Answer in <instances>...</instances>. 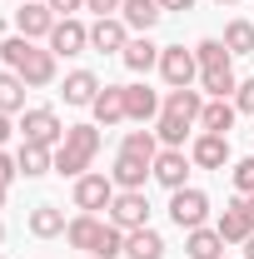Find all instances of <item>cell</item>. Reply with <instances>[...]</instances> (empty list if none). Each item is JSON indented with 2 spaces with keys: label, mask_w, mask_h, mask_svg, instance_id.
<instances>
[{
  "label": "cell",
  "mask_w": 254,
  "mask_h": 259,
  "mask_svg": "<svg viewBox=\"0 0 254 259\" xmlns=\"http://www.w3.org/2000/svg\"><path fill=\"white\" fill-rule=\"evenodd\" d=\"M65 130H70V125H60V115H55L50 105H30V110L20 115V140H25V145H45V150H60Z\"/></svg>",
  "instance_id": "obj_5"
},
{
  "label": "cell",
  "mask_w": 254,
  "mask_h": 259,
  "mask_svg": "<svg viewBox=\"0 0 254 259\" xmlns=\"http://www.w3.org/2000/svg\"><path fill=\"white\" fill-rule=\"evenodd\" d=\"M220 40L229 45V55H254V20H229Z\"/></svg>",
  "instance_id": "obj_30"
},
{
  "label": "cell",
  "mask_w": 254,
  "mask_h": 259,
  "mask_svg": "<svg viewBox=\"0 0 254 259\" xmlns=\"http://www.w3.org/2000/svg\"><path fill=\"white\" fill-rule=\"evenodd\" d=\"M125 259H164V234L159 229H130L125 234Z\"/></svg>",
  "instance_id": "obj_26"
},
{
  "label": "cell",
  "mask_w": 254,
  "mask_h": 259,
  "mask_svg": "<svg viewBox=\"0 0 254 259\" xmlns=\"http://www.w3.org/2000/svg\"><path fill=\"white\" fill-rule=\"evenodd\" d=\"M0 60L10 65L30 90H45V85H55V50L50 45H35V40H25V35H10L5 45H0Z\"/></svg>",
  "instance_id": "obj_3"
},
{
  "label": "cell",
  "mask_w": 254,
  "mask_h": 259,
  "mask_svg": "<svg viewBox=\"0 0 254 259\" xmlns=\"http://www.w3.org/2000/svg\"><path fill=\"white\" fill-rule=\"evenodd\" d=\"M55 20H60V15H55L45 0H20V10H15V35H25V40H50Z\"/></svg>",
  "instance_id": "obj_10"
},
{
  "label": "cell",
  "mask_w": 254,
  "mask_h": 259,
  "mask_svg": "<svg viewBox=\"0 0 254 259\" xmlns=\"http://www.w3.org/2000/svg\"><path fill=\"white\" fill-rule=\"evenodd\" d=\"M65 209L60 204H35L30 214H25V229H30L35 239H55V234H65Z\"/></svg>",
  "instance_id": "obj_24"
},
{
  "label": "cell",
  "mask_w": 254,
  "mask_h": 259,
  "mask_svg": "<svg viewBox=\"0 0 254 259\" xmlns=\"http://www.w3.org/2000/svg\"><path fill=\"white\" fill-rule=\"evenodd\" d=\"M90 115H95L100 130L125 125V120H130V115H125V85H105V90L95 95V105H90Z\"/></svg>",
  "instance_id": "obj_19"
},
{
  "label": "cell",
  "mask_w": 254,
  "mask_h": 259,
  "mask_svg": "<svg viewBox=\"0 0 254 259\" xmlns=\"http://www.w3.org/2000/svg\"><path fill=\"white\" fill-rule=\"evenodd\" d=\"M244 259H254V234H249V239H244Z\"/></svg>",
  "instance_id": "obj_38"
},
{
  "label": "cell",
  "mask_w": 254,
  "mask_h": 259,
  "mask_svg": "<svg viewBox=\"0 0 254 259\" xmlns=\"http://www.w3.org/2000/svg\"><path fill=\"white\" fill-rule=\"evenodd\" d=\"M125 70H135V75H150V70H159V45L150 40V35H130L125 45Z\"/></svg>",
  "instance_id": "obj_23"
},
{
  "label": "cell",
  "mask_w": 254,
  "mask_h": 259,
  "mask_svg": "<svg viewBox=\"0 0 254 259\" xmlns=\"http://www.w3.org/2000/svg\"><path fill=\"white\" fill-rule=\"evenodd\" d=\"M5 199H10V185H0V209H5Z\"/></svg>",
  "instance_id": "obj_39"
},
{
  "label": "cell",
  "mask_w": 254,
  "mask_h": 259,
  "mask_svg": "<svg viewBox=\"0 0 254 259\" xmlns=\"http://www.w3.org/2000/svg\"><path fill=\"white\" fill-rule=\"evenodd\" d=\"M159 15H164L159 0H125V5H120V20L130 25V35H150L159 25Z\"/></svg>",
  "instance_id": "obj_22"
},
{
  "label": "cell",
  "mask_w": 254,
  "mask_h": 259,
  "mask_svg": "<svg viewBox=\"0 0 254 259\" xmlns=\"http://www.w3.org/2000/svg\"><path fill=\"white\" fill-rule=\"evenodd\" d=\"M120 150H130V155H140V160H155L159 150H164V145H159V135L155 130H125V140H120Z\"/></svg>",
  "instance_id": "obj_29"
},
{
  "label": "cell",
  "mask_w": 254,
  "mask_h": 259,
  "mask_svg": "<svg viewBox=\"0 0 254 259\" xmlns=\"http://www.w3.org/2000/svg\"><path fill=\"white\" fill-rule=\"evenodd\" d=\"M15 180H20V164H15V155L0 150V185H15Z\"/></svg>",
  "instance_id": "obj_34"
},
{
  "label": "cell",
  "mask_w": 254,
  "mask_h": 259,
  "mask_svg": "<svg viewBox=\"0 0 254 259\" xmlns=\"http://www.w3.org/2000/svg\"><path fill=\"white\" fill-rule=\"evenodd\" d=\"M95 155H100V125H70L60 150H55V175L60 180H80V175H90Z\"/></svg>",
  "instance_id": "obj_4"
},
{
  "label": "cell",
  "mask_w": 254,
  "mask_h": 259,
  "mask_svg": "<svg viewBox=\"0 0 254 259\" xmlns=\"http://www.w3.org/2000/svg\"><path fill=\"white\" fill-rule=\"evenodd\" d=\"M115 180L110 175H100V169H90V175H80L75 185H70V199H75V209H85V214H100V209H110V199H115Z\"/></svg>",
  "instance_id": "obj_7"
},
{
  "label": "cell",
  "mask_w": 254,
  "mask_h": 259,
  "mask_svg": "<svg viewBox=\"0 0 254 259\" xmlns=\"http://www.w3.org/2000/svg\"><path fill=\"white\" fill-rule=\"evenodd\" d=\"M194 65H199V90L209 100H229L239 90V75H234V55L220 35H204L194 45Z\"/></svg>",
  "instance_id": "obj_2"
},
{
  "label": "cell",
  "mask_w": 254,
  "mask_h": 259,
  "mask_svg": "<svg viewBox=\"0 0 254 259\" xmlns=\"http://www.w3.org/2000/svg\"><path fill=\"white\" fill-rule=\"evenodd\" d=\"M15 135V125H10V115H0V150H5V140Z\"/></svg>",
  "instance_id": "obj_37"
},
{
  "label": "cell",
  "mask_w": 254,
  "mask_h": 259,
  "mask_svg": "<svg viewBox=\"0 0 254 259\" xmlns=\"http://www.w3.org/2000/svg\"><path fill=\"white\" fill-rule=\"evenodd\" d=\"M120 5H125V0H85V10H90L95 20H105V15H120Z\"/></svg>",
  "instance_id": "obj_33"
},
{
  "label": "cell",
  "mask_w": 254,
  "mask_h": 259,
  "mask_svg": "<svg viewBox=\"0 0 254 259\" xmlns=\"http://www.w3.org/2000/svg\"><path fill=\"white\" fill-rule=\"evenodd\" d=\"M215 229L224 234V244H244L254 234V209H249V199L244 194H234L229 204H224V214L215 220Z\"/></svg>",
  "instance_id": "obj_11"
},
{
  "label": "cell",
  "mask_w": 254,
  "mask_h": 259,
  "mask_svg": "<svg viewBox=\"0 0 254 259\" xmlns=\"http://www.w3.org/2000/svg\"><path fill=\"white\" fill-rule=\"evenodd\" d=\"M110 180H115V190H145V180H155V160H140V155L120 150Z\"/></svg>",
  "instance_id": "obj_15"
},
{
  "label": "cell",
  "mask_w": 254,
  "mask_h": 259,
  "mask_svg": "<svg viewBox=\"0 0 254 259\" xmlns=\"http://www.w3.org/2000/svg\"><path fill=\"white\" fill-rule=\"evenodd\" d=\"M170 225L175 229H199V225H209V194L204 190H194V185H185V190H175L170 194Z\"/></svg>",
  "instance_id": "obj_6"
},
{
  "label": "cell",
  "mask_w": 254,
  "mask_h": 259,
  "mask_svg": "<svg viewBox=\"0 0 254 259\" xmlns=\"http://www.w3.org/2000/svg\"><path fill=\"white\" fill-rule=\"evenodd\" d=\"M229 180H234V190H239V194H254V155H244V160L229 164Z\"/></svg>",
  "instance_id": "obj_31"
},
{
  "label": "cell",
  "mask_w": 254,
  "mask_h": 259,
  "mask_svg": "<svg viewBox=\"0 0 254 259\" xmlns=\"http://www.w3.org/2000/svg\"><path fill=\"white\" fill-rule=\"evenodd\" d=\"M185 254H190V259H220L224 254V234L209 229V225L190 229V234H185Z\"/></svg>",
  "instance_id": "obj_27"
},
{
  "label": "cell",
  "mask_w": 254,
  "mask_h": 259,
  "mask_svg": "<svg viewBox=\"0 0 254 259\" xmlns=\"http://www.w3.org/2000/svg\"><path fill=\"white\" fill-rule=\"evenodd\" d=\"M190 160L194 169H229V135H194L190 140Z\"/></svg>",
  "instance_id": "obj_14"
},
{
  "label": "cell",
  "mask_w": 254,
  "mask_h": 259,
  "mask_svg": "<svg viewBox=\"0 0 254 259\" xmlns=\"http://www.w3.org/2000/svg\"><path fill=\"white\" fill-rule=\"evenodd\" d=\"M125 45H130V25L120 15H105V20L90 25V50H100V55H125Z\"/></svg>",
  "instance_id": "obj_16"
},
{
  "label": "cell",
  "mask_w": 254,
  "mask_h": 259,
  "mask_svg": "<svg viewBox=\"0 0 254 259\" xmlns=\"http://www.w3.org/2000/svg\"><path fill=\"white\" fill-rule=\"evenodd\" d=\"M199 110H204V90H164V105H159L155 135L164 150H185V140H194L199 130Z\"/></svg>",
  "instance_id": "obj_1"
},
{
  "label": "cell",
  "mask_w": 254,
  "mask_h": 259,
  "mask_svg": "<svg viewBox=\"0 0 254 259\" xmlns=\"http://www.w3.org/2000/svg\"><path fill=\"white\" fill-rule=\"evenodd\" d=\"M45 5H50V10H55V15H75V10H85V0H45Z\"/></svg>",
  "instance_id": "obj_35"
},
{
  "label": "cell",
  "mask_w": 254,
  "mask_h": 259,
  "mask_svg": "<svg viewBox=\"0 0 254 259\" xmlns=\"http://www.w3.org/2000/svg\"><path fill=\"white\" fill-rule=\"evenodd\" d=\"M215 5H239V0H215Z\"/></svg>",
  "instance_id": "obj_40"
},
{
  "label": "cell",
  "mask_w": 254,
  "mask_h": 259,
  "mask_svg": "<svg viewBox=\"0 0 254 259\" xmlns=\"http://www.w3.org/2000/svg\"><path fill=\"white\" fill-rule=\"evenodd\" d=\"M15 164H20V175H25V180L55 175V150H45V145H25V140H20V150H15Z\"/></svg>",
  "instance_id": "obj_25"
},
{
  "label": "cell",
  "mask_w": 254,
  "mask_h": 259,
  "mask_svg": "<svg viewBox=\"0 0 254 259\" xmlns=\"http://www.w3.org/2000/svg\"><path fill=\"white\" fill-rule=\"evenodd\" d=\"M190 169H194V160L185 155V150H159V155H155V180L170 194L185 190V175H190Z\"/></svg>",
  "instance_id": "obj_17"
},
{
  "label": "cell",
  "mask_w": 254,
  "mask_h": 259,
  "mask_svg": "<svg viewBox=\"0 0 254 259\" xmlns=\"http://www.w3.org/2000/svg\"><path fill=\"white\" fill-rule=\"evenodd\" d=\"M105 229H110V220H100V214H75L70 225H65V244L70 249H85V254L95 259V249H100V239H105Z\"/></svg>",
  "instance_id": "obj_12"
},
{
  "label": "cell",
  "mask_w": 254,
  "mask_h": 259,
  "mask_svg": "<svg viewBox=\"0 0 254 259\" xmlns=\"http://www.w3.org/2000/svg\"><path fill=\"white\" fill-rule=\"evenodd\" d=\"M45 45H50L55 55H65V60H70V55H85V50H90V25H80L75 15H65V20H55V30H50Z\"/></svg>",
  "instance_id": "obj_13"
},
{
  "label": "cell",
  "mask_w": 254,
  "mask_h": 259,
  "mask_svg": "<svg viewBox=\"0 0 254 259\" xmlns=\"http://www.w3.org/2000/svg\"><path fill=\"white\" fill-rule=\"evenodd\" d=\"M0 244H5V225H0Z\"/></svg>",
  "instance_id": "obj_41"
},
{
  "label": "cell",
  "mask_w": 254,
  "mask_h": 259,
  "mask_svg": "<svg viewBox=\"0 0 254 259\" xmlns=\"http://www.w3.org/2000/svg\"><path fill=\"white\" fill-rule=\"evenodd\" d=\"M100 90H105V85H100L95 70H70V75H65V85H60L65 105H75V110H80V105H95Z\"/></svg>",
  "instance_id": "obj_20"
},
{
  "label": "cell",
  "mask_w": 254,
  "mask_h": 259,
  "mask_svg": "<svg viewBox=\"0 0 254 259\" xmlns=\"http://www.w3.org/2000/svg\"><path fill=\"white\" fill-rule=\"evenodd\" d=\"M25 80L15 75V70H5L0 75V115H25Z\"/></svg>",
  "instance_id": "obj_28"
},
{
  "label": "cell",
  "mask_w": 254,
  "mask_h": 259,
  "mask_svg": "<svg viewBox=\"0 0 254 259\" xmlns=\"http://www.w3.org/2000/svg\"><path fill=\"white\" fill-rule=\"evenodd\" d=\"M159 105H164V95H159V90H150V85H125V115L135 120V125L159 120Z\"/></svg>",
  "instance_id": "obj_18"
},
{
  "label": "cell",
  "mask_w": 254,
  "mask_h": 259,
  "mask_svg": "<svg viewBox=\"0 0 254 259\" xmlns=\"http://www.w3.org/2000/svg\"><path fill=\"white\" fill-rule=\"evenodd\" d=\"M229 100H234L239 115H254V75H249V80H239V90H234Z\"/></svg>",
  "instance_id": "obj_32"
},
{
  "label": "cell",
  "mask_w": 254,
  "mask_h": 259,
  "mask_svg": "<svg viewBox=\"0 0 254 259\" xmlns=\"http://www.w3.org/2000/svg\"><path fill=\"white\" fill-rule=\"evenodd\" d=\"M105 220L115 229H145L150 225V199H145V190H120L115 199H110V209H105Z\"/></svg>",
  "instance_id": "obj_9"
},
{
  "label": "cell",
  "mask_w": 254,
  "mask_h": 259,
  "mask_svg": "<svg viewBox=\"0 0 254 259\" xmlns=\"http://www.w3.org/2000/svg\"><path fill=\"white\" fill-rule=\"evenodd\" d=\"M0 259H5V254H0Z\"/></svg>",
  "instance_id": "obj_42"
},
{
  "label": "cell",
  "mask_w": 254,
  "mask_h": 259,
  "mask_svg": "<svg viewBox=\"0 0 254 259\" xmlns=\"http://www.w3.org/2000/svg\"><path fill=\"white\" fill-rule=\"evenodd\" d=\"M234 120H239L234 100H204V110H199V135H229Z\"/></svg>",
  "instance_id": "obj_21"
},
{
  "label": "cell",
  "mask_w": 254,
  "mask_h": 259,
  "mask_svg": "<svg viewBox=\"0 0 254 259\" xmlns=\"http://www.w3.org/2000/svg\"><path fill=\"white\" fill-rule=\"evenodd\" d=\"M159 10L164 15H185V10H194V0H159Z\"/></svg>",
  "instance_id": "obj_36"
},
{
  "label": "cell",
  "mask_w": 254,
  "mask_h": 259,
  "mask_svg": "<svg viewBox=\"0 0 254 259\" xmlns=\"http://www.w3.org/2000/svg\"><path fill=\"white\" fill-rule=\"evenodd\" d=\"M159 80L170 90H190L194 80H199L194 50H185V45H159Z\"/></svg>",
  "instance_id": "obj_8"
}]
</instances>
